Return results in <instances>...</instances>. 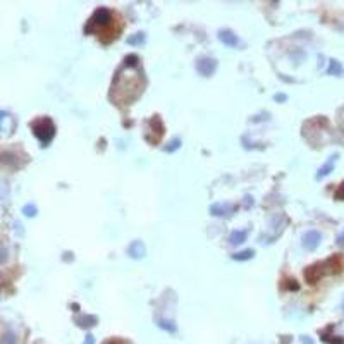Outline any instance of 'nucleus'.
I'll use <instances>...</instances> for the list:
<instances>
[{
	"label": "nucleus",
	"instance_id": "obj_1",
	"mask_svg": "<svg viewBox=\"0 0 344 344\" xmlns=\"http://www.w3.org/2000/svg\"><path fill=\"white\" fill-rule=\"evenodd\" d=\"M145 77L140 67V57L131 53L124 59L112 81L110 98L119 105H131L143 93Z\"/></svg>",
	"mask_w": 344,
	"mask_h": 344
},
{
	"label": "nucleus",
	"instance_id": "obj_2",
	"mask_svg": "<svg viewBox=\"0 0 344 344\" xmlns=\"http://www.w3.org/2000/svg\"><path fill=\"white\" fill-rule=\"evenodd\" d=\"M337 272H341V258L339 256H330L327 260L310 265L305 270V279L310 284H317L325 274H337Z\"/></svg>",
	"mask_w": 344,
	"mask_h": 344
},
{
	"label": "nucleus",
	"instance_id": "obj_3",
	"mask_svg": "<svg viewBox=\"0 0 344 344\" xmlns=\"http://www.w3.org/2000/svg\"><path fill=\"white\" fill-rule=\"evenodd\" d=\"M114 19H116V14L110 9L98 7L92 14V18L86 21V25H84V35H92V33L103 35V31L114 25Z\"/></svg>",
	"mask_w": 344,
	"mask_h": 344
},
{
	"label": "nucleus",
	"instance_id": "obj_4",
	"mask_svg": "<svg viewBox=\"0 0 344 344\" xmlns=\"http://www.w3.org/2000/svg\"><path fill=\"white\" fill-rule=\"evenodd\" d=\"M29 127H31L33 134H35V138L40 141L42 147H49L53 138H55L57 127L50 117H38V119H35L29 124Z\"/></svg>",
	"mask_w": 344,
	"mask_h": 344
},
{
	"label": "nucleus",
	"instance_id": "obj_5",
	"mask_svg": "<svg viewBox=\"0 0 344 344\" xmlns=\"http://www.w3.org/2000/svg\"><path fill=\"white\" fill-rule=\"evenodd\" d=\"M217 60L214 59V57H200V59L197 60V71L200 76L203 77H210L215 74V71H217Z\"/></svg>",
	"mask_w": 344,
	"mask_h": 344
},
{
	"label": "nucleus",
	"instance_id": "obj_6",
	"mask_svg": "<svg viewBox=\"0 0 344 344\" xmlns=\"http://www.w3.org/2000/svg\"><path fill=\"white\" fill-rule=\"evenodd\" d=\"M25 160L19 158V155L12 150H0V167H9V169H19L23 167Z\"/></svg>",
	"mask_w": 344,
	"mask_h": 344
},
{
	"label": "nucleus",
	"instance_id": "obj_7",
	"mask_svg": "<svg viewBox=\"0 0 344 344\" xmlns=\"http://www.w3.org/2000/svg\"><path fill=\"white\" fill-rule=\"evenodd\" d=\"M320 241H322V234H320L319 231H315V229L306 231L305 234H303V246H305L308 251H315L320 246Z\"/></svg>",
	"mask_w": 344,
	"mask_h": 344
},
{
	"label": "nucleus",
	"instance_id": "obj_8",
	"mask_svg": "<svg viewBox=\"0 0 344 344\" xmlns=\"http://www.w3.org/2000/svg\"><path fill=\"white\" fill-rule=\"evenodd\" d=\"M234 210H236V205H232V203H214L208 208V212H210L212 215H215V217H229V215L234 214Z\"/></svg>",
	"mask_w": 344,
	"mask_h": 344
},
{
	"label": "nucleus",
	"instance_id": "obj_9",
	"mask_svg": "<svg viewBox=\"0 0 344 344\" xmlns=\"http://www.w3.org/2000/svg\"><path fill=\"white\" fill-rule=\"evenodd\" d=\"M127 255H129V258H133V260H141V258H145V255H147V246H145V243L140 241V239L133 241L127 246Z\"/></svg>",
	"mask_w": 344,
	"mask_h": 344
},
{
	"label": "nucleus",
	"instance_id": "obj_10",
	"mask_svg": "<svg viewBox=\"0 0 344 344\" xmlns=\"http://www.w3.org/2000/svg\"><path fill=\"white\" fill-rule=\"evenodd\" d=\"M337 158H339V153H334V155H330L329 158H327V162L322 165V167L319 169V172H317V179H323L325 176H329L330 172L334 171V167H336V162H337Z\"/></svg>",
	"mask_w": 344,
	"mask_h": 344
},
{
	"label": "nucleus",
	"instance_id": "obj_11",
	"mask_svg": "<svg viewBox=\"0 0 344 344\" xmlns=\"http://www.w3.org/2000/svg\"><path fill=\"white\" fill-rule=\"evenodd\" d=\"M74 323H76L77 327H81V329H92V327H95L97 323H98V317H95V315H77L76 319H74Z\"/></svg>",
	"mask_w": 344,
	"mask_h": 344
},
{
	"label": "nucleus",
	"instance_id": "obj_12",
	"mask_svg": "<svg viewBox=\"0 0 344 344\" xmlns=\"http://www.w3.org/2000/svg\"><path fill=\"white\" fill-rule=\"evenodd\" d=\"M219 40L227 47H238L239 45L238 35L232 33L231 29H221V31H219Z\"/></svg>",
	"mask_w": 344,
	"mask_h": 344
},
{
	"label": "nucleus",
	"instance_id": "obj_13",
	"mask_svg": "<svg viewBox=\"0 0 344 344\" xmlns=\"http://www.w3.org/2000/svg\"><path fill=\"white\" fill-rule=\"evenodd\" d=\"M155 325L158 329L165 330V332H171V334H176L177 332V325L172 320H167V319H162V317H157L155 319Z\"/></svg>",
	"mask_w": 344,
	"mask_h": 344
},
{
	"label": "nucleus",
	"instance_id": "obj_14",
	"mask_svg": "<svg viewBox=\"0 0 344 344\" xmlns=\"http://www.w3.org/2000/svg\"><path fill=\"white\" fill-rule=\"evenodd\" d=\"M246 238H248V231L239 229V231H232L231 234H229V243H231L232 246L243 245V243L246 241Z\"/></svg>",
	"mask_w": 344,
	"mask_h": 344
},
{
	"label": "nucleus",
	"instance_id": "obj_15",
	"mask_svg": "<svg viewBox=\"0 0 344 344\" xmlns=\"http://www.w3.org/2000/svg\"><path fill=\"white\" fill-rule=\"evenodd\" d=\"M327 74H330V76H343V74H344V67L341 66L339 60L332 59L329 62V67H327Z\"/></svg>",
	"mask_w": 344,
	"mask_h": 344
},
{
	"label": "nucleus",
	"instance_id": "obj_16",
	"mask_svg": "<svg viewBox=\"0 0 344 344\" xmlns=\"http://www.w3.org/2000/svg\"><path fill=\"white\" fill-rule=\"evenodd\" d=\"M253 256H255V251H253V249H243V251L232 253L231 258L238 262H246V260H251Z\"/></svg>",
	"mask_w": 344,
	"mask_h": 344
},
{
	"label": "nucleus",
	"instance_id": "obj_17",
	"mask_svg": "<svg viewBox=\"0 0 344 344\" xmlns=\"http://www.w3.org/2000/svg\"><path fill=\"white\" fill-rule=\"evenodd\" d=\"M0 344H18V336L14 330H7L0 339Z\"/></svg>",
	"mask_w": 344,
	"mask_h": 344
},
{
	"label": "nucleus",
	"instance_id": "obj_18",
	"mask_svg": "<svg viewBox=\"0 0 344 344\" xmlns=\"http://www.w3.org/2000/svg\"><path fill=\"white\" fill-rule=\"evenodd\" d=\"M181 145H183V141H181L179 138H174V140H172L171 143L167 145V147H164V151H169V153H172V151L179 150Z\"/></svg>",
	"mask_w": 344,
	"mask_h": 344
},
{
	"label": "nucleus",
	"instance_id": "obj_19",
	"mask_svg": "<svg viewBox=\"0 0 344 344\" xmlns=\"http://www.w3.org/2000/svg\"><path fill=\"white\" fill-rule=\"evenodd\" d=\"M145 38H147L145 33H136V35L127 38V43H129V45H141V43H145Z\"/></svg>",
	"mask_w": 344,
	"mask_h": 344
},
{
	"label": "nucleus",
	"instance_id": "obj_20",
	"mask_svg": "<svg viewBox=\"0 0 344 344\" xmlns=\"http://www.w3.org/2000/svg\"><path fill=\"white\" fill-rule=\"evenodd\" d=\"M23 214H25L26 217H35V215L38 214V208H36V205L28 203V205L23 207Z\"/></svg>",
	"mask_w": 344,
	"mask_h": 344
},
{
	"label": "nucleus",
	"instance_id": "obj_21",
	"mask_svg": "<svg viewBox=\"0 0 344 344\" xmlns=\"http://www.w3.org/2000/svg\"><path fill=\"white\" fill-rule=\"evenodd\" d=\"M9 258V251L7 248L4 246V243H0V264H5Z\"/></svg>",
	"mask_w": 344,
	"mask_h": 344
},
{
	"label": "nucleus",
	"instance_id": "obj_22",
	"mask_svg": "<svg viewBox=\"0 0 344 344\" xmlns=\"http://www.w3.org/2000/svg\"><path fill=\"white\" fill-rule=\"evenodd\" d=\"M334 198L339 201H344V181L339 184V188L336 190V193H334Z\"/></svg>",
	"mask_w": 344,
	"mask_h": 344
},
{
	"label": "nucleus",
	"instance_id": "obj_23",
	"mask_svg": "<svg viewBox=\"0 0 344 344\" xmlns=\"http://www.w3.org/2000/svg\"><path fill=\"white\" fill-rule=\"evenodd\" d=\"M103 344H126V341H123V339H117V337H114V339H109V341H105Z\"/></svg>",
	"mask_w": 344,
	"mask_h": 344
},
{
	"label": "nucleus",
	"instance_id": "obj_24",
	"mask_svg": "<svg viewBox=\"0 0 344 344\" xmlns=\"http://www.w3.org/2000/svg\"><path fill=\"white\" fill-rule=\"evenodd\" d=\"M5 119H9V112H5V110H0V127H2V124H4Z\"/></svg>",
	"mask_w": 344,
	"mask_h": 344
},
{
	"label": "nucleus",
	"instance_id": "obj_25",
	"mask_svg": "<svg viewBox=\"0 0 344 344\" xmlns=\"http://www.w3.org/2000/svg\"><path fill=\"white\" fill-rule=\"evenodd\" d=\"M83 344H95V337H93V336H92V334H88V336L84 337Z\"/></svg>",
	"mask_w": 344,
	"mask_h": 344
},
{
	"label": "nucleus",
	"instance_id": "obj_26",
	"mask_svg": "<svg viewBox=\"0 0 344 344\" xmlns=\"http://www.w3.org/2000/svg\"><path fill=\"white\" fill-rule=\"evenodd\" d=\"M299 341H301L303 344H315V343H313V339H310L308 336H301V337H299Z\"/></svg>",
	"mask_w": 344,
	"mask_h": 344
},
{
	"label": "nucleus",
	"instance_id": "obj_27",
	"mask_svg": "<svg viewBox=\"0 0 344 344\" xmlns=\"http://www.w3.org/2000/svg\"><path fill=\"white\" fill-rule=\"evenodd\" d=\"M337 245H339L341 248H344V231L341 232L339 236H337Z\"/></svg>",
	"mask_w": 344,
	"mask_h": 344
},
{
	"label": "nucleus",
	"instance_id": "obj_28",
	"mask_svg": "<svg viewBox=\"0 0 344 344\" xmlns=\"http://www.w3.org/2000/svg\"><path fill=\"white\" fill-rule=\"evenodd\" d=\"M274 100H275V102H286V100H288V97L282 95V93H281V95H274Z\"/></svg>",
	"mask_w": 344,
	"mask_h": 344
},
{
	"label": "nucleus",
	"instance_id": "obj_29",
	"mask_svg": "<svg viewBox=\"0 0 344 344\" xmlns=\"http://www.w3.org/2000/svg\"><path fill=\"white\" fill-rule=\"evenodd\" d=\"M341 308H343V312H344V299H343V305H341Z\"/></svg>",
	"mask_w": 344,
	"mask_h": 344
}]
</instances>
